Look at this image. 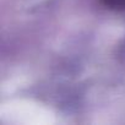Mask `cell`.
<instances>
[{
    "mask_svg": "<svg viewBox=\"0 0 125 125\" xmlns=\"http://www.w3.org/2000/svg\"><path fill=\"white\" fill-rule=\"evenodd\" d=\"M99 1L104 8L112 11H118V12L125 11V0H99Z\"/></svg>",
    "mask_w": 125,
    "mask_h": 125,
    "instance_id": "6da1fadb",
    "label": "cell"
}]
</instances>
